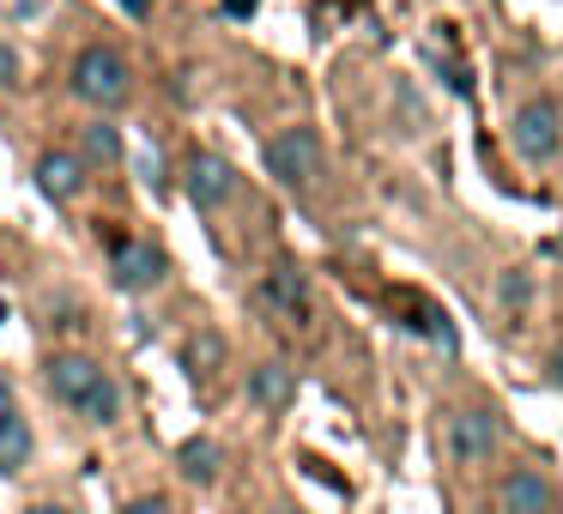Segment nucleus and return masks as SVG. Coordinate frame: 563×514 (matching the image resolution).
Wrapping results in <instances>:
<instances>
[{"label": "nucleus", "mask_w": 563, "mask_h": 514, "mask_svg": "<svg viewBox=\"0 0 563 514\" xmlns=\"http://www.w3.org/2000/svg\"><path fill=\"white\" fill-rule=\"evenodd\" d=\"M49 388H55V400L74 405L79 417H91V424H110V417L122 412V388L79 351H67V357L49 364Z\"/></svg>", "instance_id": "nucleus-1"}, {"label": "nucleus", "mask_w": 563, "mask_h": 514, "mask_svg": "<svg viewBox=\"0 0 563 514\" xmlns=\"http://www.w3.org/2000/svg\"><path fill=\"white\" fill-rule=\"evenodd\" d=\"M267 170L279 176L291 194L316 188V176H321V139H316V127H285V134H273L267 139Z\"/></svg>", "instance_id": "nucleus-2"}, {"label": "nucleus", "mask_w": 563, "mask_h": 514, "mask_svg": "<svg viewBox=\"0 0 563 514\" xmlns=\"http://www.w3.org/2000/svg\"><path fill=\"white\" fill-rule=\"evenodd\" d=\"M74 91L86 103H98V110H115V103L128 98V62L115 49H103V43H91V49H79L74 62Z\"/></svg>", "instance_id": "nucleus-3"}, {"label": "nucleus", "mask_w": 563, "mask_h": 514, "mask_svg": "<svg viewBox=\"0 0 563 514\" xmlns=\"http://www.w3.org/2000/svg\"><path fill=\"white\" fill-rule=\"evenodd\" d=\"M509 139H515V152H521L527 164L558 158V146H563V115H558V103H551V98H533L527 110H515Z\"/></svg>", "instance_id": "nucleus-4"}, {"label": "nucleus", "mask_w": 563, "mask_h": 514, "mask_svg": "<svg viewBox=\"0 0 563 514\" xmlns=\"http://www.w3.org/2000/svg\"><path fill=\"white\" fill-rule=\"evenodd\" d=\"M255 297H261V309H267L273 321H285V327H303V321H309V272L291 267V260L273 267L267 279H261Z\"/></svg>", "instance_id": "nucleus-5"}, {"label": "nucleus", "mask_w": 563, "mask_h": 514, "mask_svg": "<svg viewBox=\"0 0 563 514\" xmlns=\"http://www.w3.org/2000/svg\"><path fill=\"white\" fill-rule=\"evenodd\" d=\"M442 442H449V454L461 466H478V460H490V448H497V417L490 412H454L449 429H442Z\"/></svg>", "instance_id": "nucleus-6"}, {"label": "nucleus", "mask_w": 563, "mask_h": 514, "mask_svg": "<svg viewBox=\"0 0 563 514\" xmlns=\"http://www.w3.org/2000/svg\"><path fill=\"white\" fill-rule=\"evenodd\" d=\"M497 502H503V514H558V490H551V478L533 472V466H515L497 484Z\"/></svg>", "instance_id": "nucleus-7"}, {"label": "nucleus", "mask_w": 563, "mask_h": 514, "mask_svg": "<svg viewBox=\"0 0 563 514\" xmlns=\"http://www.w3.org/2000/svg\"><path fill=\"white\" fill-rule=\"evenodd\" d=\"M236 194V170L224 158H212V152H195V158H188V200H195V206H224V200Z\"/></svg>", "instance_id": "nucleus-8"}, {"label": "nucleus", "mask_w": 563, "mask_h": 514, "mask_svg": "<svg viewBox=\"0 0 563 514\" xmlns=\"http://www.w3.org/2000/svg\"><path fill=\"white\" fill-rule=\"evenodd\" d=\"M164 279V255L152 243H115V284L122 291H152Z\"/></svg>", "instance_id": "nucleus-9"}, {"label": "nucleus", "mask_w": 563, "mask_h": 514, "mask_svg": "<svg viewBox=\"0 0 563 514\" xmlns=\"http://www.w3.org/2000/svg\"><path fill=\"white\" fill-rule=\"evenodd\" d=\"M388 309L400 315V327H412V333H430V339H442L449 345L454 333H449V315H442L430 297H418V291H388Z\"/></svg>", "instance_id": "nucleus-10"}, {"label": "nucleus", "mask_w": 563, "mask_h": 514, "mask_svg": "<svg viewBox=\"0 0 563 514\" xmlns=\"http://www.w3.org/2000/svg\"><path fill=\"white\" fill-rule=\"evenodd\" d=\"M249 400L261 405V412H285V405L297 400V376L285 364H261L249 369Z\"/></svg>", "instance_id": "nucleus-11"}, {"label": "nucleus", "mask_w": 563, "mask_h": 514, "mask_svg": "<svg viewBox=\"0 0 563 514\" xmlns=\"http://www.w3.org/2000/svg\"><path fill=\"white\" fill-rule=\"evenodd\" d=\"M37 182H43V194H55V200H74L79 188H86V176H79V164L67 158V152H49V158L37 164Z\"/></svg>", "instance_id": "nucleus-12"}, {"label": "nucleus", "mask_w": 563, "mask_h": 514, "mask_svg": "<svg viewBox=\"0 0 563 514\" xmlns=\"http://www.w3.org/2000/svg\"><path fill=\"white\" fill-rule=\"evenodd\" d=\"M176 466H183V478H195V484H212V478H219V442L188 436L183 448H176Z\"/></svg>", "instance_id": "nucleus-13"}, {"label": "nucleus", "mask_w": 563, "mask_h": 514, "mask_svg": "<svg viewBox=\"0 0 563 514\" xmlns=\"http://www.w3.org/2000/svg\"><path fill=\"white\" fill-rule=\"evenodd\" d=\"M25 460H31V429H25V417H7L0 424V472H13Z\"/></svg>", "instance_id": "nucleus-14"}, {"label": "nucleus", "mask_w": 563, "mask_h": 514, "mask_svg": "<svg viewBox=\"0 0 563 514\" xmlns=\"http://www.w3.org/2000/svg\"><path fill=\"white\" fill-rule=\"evenodd\" d=\"M86 158L91 164H115V158H122V134H115V127H103V122H91L86 127Z\"/></svg>", "instance_id": "nucleus-15"}, {"label": "nucleus", "mask_w": 563, "mask_h": 514, "mask_svg": "<svg viewBox=\"0 0 563 514\" xmlns=\"http://www.w3.org/2000/svg\"><path fill=\"white\" fill-rule=\"evenodd\" d=\"M219 357H224V339H219V333H207V339L188 345V364H195V376H200L207 364H219Z\"/></svg>", "instance_id": "nucleus-16"}, {"label": "nucleus", "mask_w": 563, "mask_h": 514, "mask_svg": "<svg viewBox=\"0 0 563 514\" xmlns=\"http://www.w3.org/2000/svg\"><path fill=\"white\" fill-rule=\"evenodd\" d=\"M122 514H170V502H164V496H140V502H128Z\"/></svg>", "instance_id": "nucleus-17"}, {"label": "nucleus", "mask_w": 563, "mask_h": 514, "mask_svg": "<svg viewBox=\"0 0 563 514\" xmlns=\"http://www.w3.org/2000/svg\"><path fill=\"white\" fill-rule=\"evenodd\" d=\"M503 303H527V279H521V272H509V279H503Z\"/></svg>", "instance_id": "nucleus-18"}, {"label": "nucleus", "mask_w": 563, "mask_h": 514, "mask_svg": "<svg viewBox=\"0 0 563 514\" xmlns=\"http://www.w3.org/2000/svg\"><path fill=\"white\" fill-rule=\"evenodd\" d=\"M255 7H261V0H224V13H231V19H249Z\"/></svg>", "instance_id": "nucleus-19"}, {"label": "nucleus", "mask_w": 563, "mask_h": 514, "mask_svg": "<svg viewBox=\"0 0 563 514\" xmlns=\"http://www.w3.org/2000/svg\"><path fill=\"white\" fill-rule=\"evenodd\" d=\"M7 417H19V412H13V388L0 381V424H7Z\"/></svg>", "instance_id": "nucleus-20"}, {"label": "nucleus", "mask_w": 563, "mask_h": 514, "mask_svg": "<svg viewBox=\"0 0 563 514\" xmlns=\"http://www.w3.org/2000/svg\"><path fill=\"white\" fill-rule=\"evenodd\" d=\"M13 67H19V62H13V49H0V86L13 79Z\"/></svg>", "instance_id": "nucleus-21"}, {"label": "nucleus", "mask_w": 563, "mask_h": 514, "mask_svg": "<svg viewBox=\"0 0 563 514\" xmlns=\"http://www.w3.org/2000/svg\"><path fill=\"white\" fill-rule=\"evenodd\" d=\"M122 7H128L134 19H146V13H152V0H122Z\"/></svg>", "instance_id": "nucleus-22"}, {"label": "nucleus", "mask_w": 563, "mask_h": 514, "mask_svg": "<svg viewBox=\"0 0 563 514\" xmlns=\"http://www.w3.org/2000/svg\"><path fill=\"white\" fill-rule=\"evenodd\" d=\"M31 514H67V509H62V502H37Z\"/></svg>", "instance_id": "nucleus-23"}, {"label": "nucleus", "mask_w": 563, "mask_h": 514, "mask_svg": "<svg viewBox=\"0 0 563 514\" xmlns=\"http://www.w3.org/2000/svg\"><path fill=\"white\" fill-rule=\"evenodd\" d=\"M551 381H563V351H558V357H551Z\"/></svg>", "instance_id": "nucleus-24"}]
</instances>
